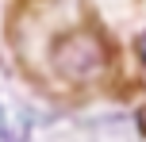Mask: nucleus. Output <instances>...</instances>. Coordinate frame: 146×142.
I'll list each match as a JSON object with an SVG mask.
<instances>
[{"mask_svg": "<svg viewBox=\"0 0 146 142\" xmlns=\"http://www.w3.org/2000/svg\"><path fill=\"white\" fill-rule=\"evenodd\" d=\"M50 58L66 81H92L108 69V42L96 31H69L54 42Z\"/></svg>", "mask_w": 146, "mask_h": 142, "instance_id": "1", "label": "nucleus"}, {"mask_svg": "<svg viewBox=\"0 0 146 142\" xmlns=\"http://www.w3.org/2000/svg\"><path fill=\"white\" fill-rule=\"evenodd\" d=\"M135 54H139V61H142V69H146V31L135 38Z\"/></svg>", "mask_w": 146, "mask_h": 142, "instance_id": "2", "label": "nucleus"}, {"mask_svg": "<svg viewBox=\"0 0 146 142\" xmlns=\"http://www.w3.org/2000/svg\"><path fill=\"white\" fill-rule=\"evenodd\" d=\"M139 131L146 135V108H139Z\"/></svg>", "mask_w": 146, "mask_h": 142, "instance_id": "3", "label": "nucleus"}]
</instances>
